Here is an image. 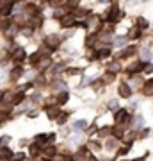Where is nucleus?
<instances>
[{"label":"nucleus","instance_id":"f257e3e1","mask_svg":"<svg viewBox=\"0 0 153 161\" xmlns=\"http://www.w3.org/2000/svg\"><path fill=\"white\" fill-rule=\"evenodd\" d=\"M119 16H121V11H119V7L118 6H114V7H110V11L107 13V22H110V23H114V22H118L119 20Z\"/></svg>","mask_w":153,"mask_h":161},{"label":"nucleus","instance_id":"f03ea898","mask_svg":"<svg viewBox=\"0 0 153 161\" xmlns=\"http://www.w3.org/2000/svg\"><path fill=\"white\" fill-rule=\"evenodd\" d=\"M75 20H77V18H75L73 14H66V16L61 20V25H63V27H66V29H68V27H73L75 23H77Z\"/></svg>","mask_w":153,"mask_h":161},{"label":"nucleus","instance_id":"7ed1b4c3","mask_svg":"<svg viewBox=\"0 0 153 161\" xmlns=\"http://www.w3.org/2000/svg\"><path fill=\"white\" fill-rule=\"evenodd\" d=\"M114 118H116V122H118V124H125V122H128V118H130V116H128V113H126L125 109H119L118 113H116V116H114Z\"/></svg>","mask_w":153,"mask_h":161},{"label":"nucleus","instance_id":"20e7f679","mask_svg":"<svg viewBox=\"0 0 153 161\" xmlns=\"http://www.w3.org/2000/svg\"><path fill=\"white\" fill-rule=\"evenodd\" d=\"M119 95H121L123 98H128L132 95L130 86H128V84H125V82H123V84H119Z\"/></svg>","mask_w":153,"mask_h":161},{"label":"nucleus","instance_id":"39448f33","mask_svg":"<svg viewBox=\"0 0 153 161\" xmlns=\"http://www.w3.org/2000/svg\"><path fill=\"white\" fill-rule=\"evenodd\" d=\"M25 56H27V54H25V50H23V48H18L13 59H14V63H16V64H20V63L23 61V59H25Z\"/></svg>","mask_w":153,"mask_h":161},{"label":"nucleus","instance_id":"423d86ee","mask_svg":"<svg viewBox=\"0 0 153 161\" xmlns=\"http://www.w3.org/2000/svg\"><path fill=\"white\" fill-rule=\"evenodd\" d=\"M135 52H137L135 47H126V50L121 52V58H130V56H134Z\"/></svg>","mask_w":153,"mask_h":161},{"label":"nucleus","instance_id":"0eeeda50","mask_svg":"<svg viewBox=\"0 0 153 161\" xmlns=\"http://www.w3.org/2000/svg\"><path fill=\"white\" fill-rule=\"evenodd\" d=\"M46 115L50 116V118H57L59 116V108L54 106V108H46Z\"/></svg>","mask_w":153,"mask_h":161},{"label":"nucleus","instance_id":"6e6552de","mask_svg":"<svg viewBox=\"0 0 153 161\" xmlns=\"http://www.w3.org/2000/svg\"><path fill=\"white\" fill-rule=\"evenodd\" d=\"M43 152H45L46 156H55L57 154V150H55V147H54V145H50V147L46 145L45 149H43Z\"/></svg>","mask_w":153,"mask_h":161},{"label":"nucleus","instance_id":"1a4fd4ad","mask_svg":"<svg viewBox=\"0 0 153 161\" xmlns=\"http://www.w3.org/2000/svg\"><path fill=\"white\" fill-rule=\"evenodd\" d=\"M110 56V48L109 47H103L102 50L98 52V58H109Z\"/></svg>","mask_w":153,"mask_h":161},{"label":"nucleus","instance_id":"9d476101","mask_svg":"<svg viewBox=\"0 0 153 161\" xmlns=\"http://www.w3.org/2000/svg\"><path fill=\"white\" fill-rule=\"evenodd\" d=\"M110 132H112V129H110V127H103V129H100V131H98V134H100V138H105V136H109Z\"/></svg>","mask_w":153,"mask_h":161},{"label":"nucleus","instance_id":"9b49d317","mask_svg":"<svg viewBox=\"0 0 153 161\" xmlns=\"http://www.w3.org/2000/svg\"><path fill=\"white\" fill-rule=\"evenodd\" d=\"M46 43H50L52 47H57L59 45V38H57V36H48V38H46Z\"/></svg>","mask_w":153,"mask_h":161},{"label":"nucleus","instance_id":"f8f14e48","mask_svg":"<svg viewBox=\"0 0 153 161\" xmlns=\"http://www.w3.org/2000/svg\"><path fill=\"white\" fill-rule=\"evenodd\" d=\"M137 25H139V29H146L148 27V20L146 18H137Z\"/></svg>","mask_w":153,"mask_h":161},{"label":"nucleus","instance_id":"ddd939ff","mask_svg":"<svg viewBox=\"0 0 153 161\" xmlns=\"http://www.w3.org/2000/svg\"><path fill=\"white\" fill-rule=\"evenodd\" d=\"M89 27H94V29H98V27H100V20H98L96 16L89 18Z\"/></svg>","mask_w":153,"mask_h":161},{"label":"nucleus","instance_id":"4468645a","mask_svg":"<svg viewBox=\"0 0 153 161\" xmlns=\"http://www.w3.org/2000/svg\"><path fill=\"white\" fill-rule=\"evenodd\" d=\"M139 36H141V31H139V29H134V31H130L128 38H130V40H137Z\"/></svg>","mask_w":153,"mask_h":161},{"label":"nucleus","instance_id":"2eb2a0df","mask_svg":"<svg viewBox=\"0 0 153 161\" xmlns=\"http://www.w3.org/2000/svg\"><path fill=\"white\" fill-rule=\"evenodd\" d=\"M9 25H11V22H9V20H2V22H0V31H7L9 29Z\"/></svg>","mask_w":153,"mask_h":161},{"label":"nucleus","instance_id":"dca6fc26","mask_svg":"<svg viewBox=\"0 0 153 161\" xmlns=\"http://www.w3.org/2000/svg\"><path fill=\"white\" fill-rule=\"evenodd\" d=\"M11 156H13V152L9 149H2L0 150V158H9V159H11Z\"/></svg>","mask_w":153,"mask_h":161},{"label":"nucleus","instance_id":"f3484780","mask_svg":"<svg viewBox=\"0 0 153 161\" xmlns=\"http://www.w3.org/2000/svg\"><path fill=\"white\" fill-rule=\"evenodd\" d=\"M144 93H146V95H153V80H150V84H146Z\"/></svg>","mask_w":153,"mask_h":161},{"label":"nucleus","instance_id":"a211bd4d","mask_svg":"<svg viewBox=\"0 0 153 161\" xmlns=\"http://www.w3.org/2000/svg\"><path fill=\"white\" fill-rule=\"evenodd\" d=\"M39 58H41V54H32V56H30V63L38 64V63H39Z\"/></svg>","mask_w":153,"mask_h":161},{"label":"nucleus","instance_id":"6ab92c4d","mask_svg":"<svg viewBox=\"0 0 153 161\" xmlns=\"http://www.w3.org/2000/svg\"><path fill=\"white\" fill-rule=\"evenodd\" d=\"M23 97H25L23 93H16V95H14V100H13V106H16L20 100H23Z\"/></svg>","mask_w":153,"mask_h":161},{"label":"nucleus","instance_id":"aec40b11","mask_svg":"<svg viewBox=\"0 0 153 161\" xmlns=\"http://www.w3.org/2000/svg\"><path fill=\"white\" fill-rule=\"evenodd\" d=\"M57 100H59V104H64L66 102V100H68V93L64 92V93H61V95H59V98H57Z\"/></svg>","mask_w":153,"mask_h":161},{"label":"nucleus","instance_id":"412c9836","mask_svg":"<svg viewBox=\"0 0 153 161\" xmlns=\"http://www.w3.org/2000/svg\"><path fill=\"white\" fill-rule=\"evenodd\" d=\"M85 125H87V124H85V120H79V122H75V129H84Z\"/></svg>","mask_w":153,"mask_h":161},{"label":"nucleus","instance_id":"4be33fe9","mask_svg":"<svg viewBox=\"0 0 153 161\" xmlns=\"http://www.w3.org/2000/svg\"><path fill=\"white\" fill-rule=\"evenodd\" d=\"M30 154L32 156L39 154V147H38V145H30Z\"/></svg>","mask_w":153,"mask_h":161},{"label":"nucleus","instance_id":"5701e85b","mask_svg":"<svg viewBox=\"0 0 153 161\" xmlns=\"http://www.w3.org/2000/svg\"><path fill=\"white\" fill-rule=\"evenodd\" d=\"M11 75H13V79H18V75H22V68H14Z\"/></svg>","mask_w":153,"mask_h":161},{"label":"nucleus","instance_id":"b1692460","mask_svg":"<svg viewBox=\"0 0 153 161\" xmlns=\"http://www.w3.org/2000/svg\"><path fill=\"white\" fill-rule=\"evenodd\" d=\"M23 159V154L20 152V154H14V156H11V161H22Z\"/></svg>","mask_w":153,"mask_h":161},{"label":"nucleus","instance_id":"393cba45","mask_svg":"<svg viewBox=\"0 0 153 161\" xmlns=\"http://www.w3.org/2000/svg\"><path fill=\"white\" fill-rule=\"evenodd\" d=\"M11 9H13V4H7V6L2 9V13H4V14H9V13H11Z\"/></svg>","mask_w":153,"mask_h":161},{"label":"nucleus","instance_id":"a878e982","mask_svg":"<svg viewBox=\"0 0 153 161\" xmlns=\"http://www.w3.org/2000/svg\"><path fill=\"white\" fill-rule=\"evenodd\" d=\"M66 74H68V75H77V74H79V68H68V70H66Z\"/></svg>","mask_w":153,"mask_h":161},{"label":"nucleus","instance_id":"bb28decb","mask_svg":"<svg viewBox=\"0 0 153 161\" xmlns=\"http://www.w3.org/2000/svg\"><path fill=\"white\" fill-rule=\"evenodd\" d=\"M128 150H130V147L126 145V147H123V149L119 150V154H121V156H125V154H128Z\"/></svg>","mask_w":153,"mask_h":161},{"label":"nucleus","instance_id":"cd10ccee","mask_svg":"<svg viewBox=\"0 0 153 161\" xmlns=\"http://www.w3.org/2000/svg\"><path fill=\"white\" fill-rule=\"evenodd\" d=\"M144 72H146V74H151L153 72V64H146V66H144Z\"/></svg>","mask_w":153,"mask_h":161},{"label":"nucleus","instance_id":"c85d7f7f","mask_svg":"<svg viewBox=\"0 0 153 161\" xmlns=\"http://www.w3.org/2000/svg\"><path fill=\"white\" fill-rule=\"evenodd\" d=\"M7 142H9V138H7V136H4V138L0 140V143H2V145H4V143H7Z\"/></svg>","mask_w":153,"mask_h":161},{"label":"nucleus","instance_id":"c756f323","mask_svg":"<svg viewBox=\"0 0 153 161\" xmlns=\"http://www.w3.org/2000/svg\"><path fill=\"white\" fill-rule=\"evenodd\" d=\"M109 108H110V109H114V108H118V106H116V102H114V100H112V102L109 104Z\"/></svg>","mask_w":153,"mask_h":161},{"label":"nucleus","instance_id":"7c9ffc66","mask_svg":"<svg viewBox=\"0 0 153 161\" xmlns=\"http://www.w3.org/2000/svg\"><path fill=\"white\" fill-rule=\"evenodd\" d=\"M4 75H6V74H4V70H0V82L4 80Z\"/></svg>","mask_w":153,"mask_h":161},{"label":"nucleus","instance_id":"2f4dec72","mask_svg":"<svg viewBox=\"0 0 153 161\" xmlns=\"http://www.w3.org/2000/svg\"><path fill=\"white\" fill-rule=\"evenodd\" d=\"M134 161H146V156H142V158H137V159H134Z\"/></svg>","mask_w":153,"mask_h":161},{"label":"nucleus","instance_id":"473e14b6","mask_svg":"<svg viewBox=\"0 0 153 161\" xmlns=\"http://www.w3.org/2000/svg\"><path fill=\"white\" fill-rule=\"evenodd\" d=\"M2 97H4V93H2V92H0V100H2Z\"/></svg>","mask_w":153,"mask_h":161},{"label":"nucleus","instance_id":"72a5a7b5","mask_svg":"<svg viewBox=\"0 0 153 161\" xmlns=\"http://www.w3.org/2000/svg\"><path fill=\"white\" fill-rule=\"evenodd\" d=\"M102 2H107V0H102Z\"/></svg>","mask_w":153,"mask_h":161},{"label":"nucleus","instance_id":"f704fd0d","mask_svg":"<svg viewBox=\"0 0 153 161\" xmlns=\"http://www.w3.org/2000/svg\"><path fill=\"white\" fill-rule=\"evenodd\" d=\"M46 161H50V159H46Z\"/></svg>","mask_w":153,"mask_h":161}]
</instances>
